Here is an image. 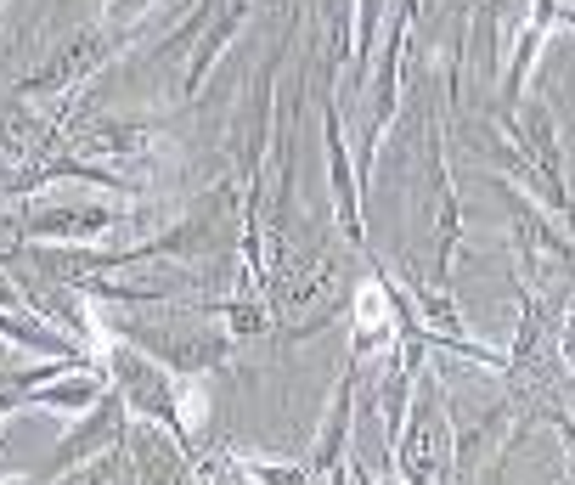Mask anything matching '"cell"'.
<instances>
[{
  "mask_svg": "<svg viewBox=\"0 0 575 485\" xmlns=\"http://www.w3.org/2000/svg\"><path fill=\"white\" fill-rule=\"evenodd\" d=\"M361 322H367V328H389V299H384V288H378V282H367V288H361Z\"/></svg>",
  "mask_w": 575,
  "mask_h": 485,
  "instance_id": "1",
  "label": "cell"
},
{
  "mask_svg": "<svg viewBox=\"0 0 575 485\" xmlns=\"http://www.w3.org/2000/svg\"><path fill=\"white\" fill-rule=\"evenodd\" d=\"M559 345H564V356L575 361V305L564 311V333H559Z\"/></svg>",
  "mask_w": 575,
  "mask_h": 485,
  "instance_id": "2",
  "label": "cell"
}]
</instances>
